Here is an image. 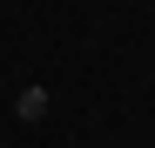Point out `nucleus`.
<instances>
[{"label":"nucleus","mask_w":155,"mask_h":148,"mask_svg":"<svg viewBox=\"0 0 155 148\" xmlns=\"http://www.w3.org/2000/svg\"><path fill=\"white\" fill-rule=\"evenodd\" d=\"M14 121H20V128H41V121H47V88H20L14 94Z\"/></svg>","instance_id":"f257e3e1"}]
</instances>
